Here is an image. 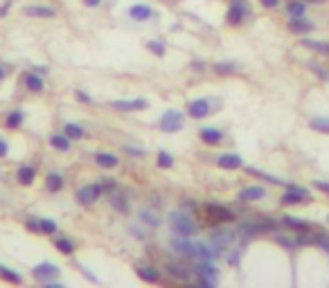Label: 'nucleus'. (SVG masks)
Returning a JSON list of instances; mask_svg holds the SVG:
<instances>
[{"mask_svg": "<svg viewBox=\"0 0 329 288\" xmlns=\"http://www.w3.org/2000/svg\"><path fill=\"white\" fill-rule=\"evenodd\" d=\"M36 178V169L34 166H21L18 169V182L21 184H32Z\"/></svg>", "mask_w": 329, "mask_h": 288, "instance_id": "28", "label": "nucleus"}, {"mask_svg": "<svg viewBox=\"0 0 329 288\" xmlns=\"http://www.w3.org/2000/svg\"><path fill=\"white\" fill-rule=\"evenodd\" d=\"M275 243H279V246H284L286 250H293V248L297 246V241H291V238L282 236V234H275Z\"/></svg>", "mask_w": 329, "mask_h": 288, "instance_id": "38", "label": "nucleus"}, {"mask_svg": "<svg viewBox=\"0 0 329 288\" xmlns=\"http://www.w3.org/2000/svg\"><path fill=\"white\" fill-rule=\"evenodd\" d=\"M27 228L36 234H57V223L50 218H39V220H27Z\"/></svg>", "mask_w": 329, "mask_h": 288, "instance_id": "10", "label": "nucleus"}, {"mask_svg": "<svg viewBox=\"0 0 329 288\" xmlns=\"http://www.w3.org/2000/svg\"><path fill=\"white\" fill-rule=\"evenodd\" d=\"M302 45L309 50H313V52L318 54H327L329 56V43H324V40H313V38H302Z\"/></svg>", "mask_w": 329, "mask_h": 288, "instance_id": "24", "label": "nucleus"}, {"mask_svg": "<svg viewBox=\"0 0 329 288\" xmlns=\"http://www.w3.org/2000/svg\"><path fill=\"white\" fill-rule=\"evenodd\" d=\"M261 4L268 9H275V7H279V0H261Z\"/></svg>", "mask_w": 329, "mask_h": 288, "instance_id": "45", "label": "nucleus"}, {"mask_svg": "<svg viewBox=\"0 0 329 288\" xmlns=\"http://www.w3.org/2000/svg\"><path fill=\"white\" fill-rule=\"evenodd\" d=\"M140 218H142V223H149L151 228H158V218L151 214V212H142V214H140Z\"/></svg>", "mask_w": 329, "mask_h": 288, "instance_id": "40", "label": "nucleus"}, {"mask_svg": "<svg viewBox=\"0 0 329 288\" xmlns=\"http://www.w3.org/2000/svg\"><path fill=\"white\" fill-rule=\"evenodd\" d=\"M135 272H138V277L142 279L144 284H158V282H160V274H158V270H153L151 266H138V268H135Z\"/></svg>", "mask_w": 329, "mask_h": 288, "instance_id": "18", "label": "nucleus"}, {"mask_svg": "<svg viewBox=\"0 0 329 288\" xmlns=\"http://www.w3.org/2000/svg\"><path fill=\"white\" fill-rule=\"evenodd\" d=\"M313 236H315V246H320L329 254V236L327 234H313Z\"/></svg>", "mask_w": 329, "mask_h": 288, "instance_id": "39", "label": "nucleus"}, {"mask_svg": "<svg viewBox=\"0 0 329 288\" xmlns=\"http://www.w3.org/2000/svg\"><path fill=\"white\" fill-rule=\"evenodd\" d=\"M212 110H214V108H212L210 99H194L187 106V115L192 117V120H203V117H207Z\"/></svg>", "mask_w": 329, "mask_h": 288, "instance_id": "6", "label": "nucleus"}, {"mask_svg": "<svg viewBox=\"0 0 329 288\" xmlns=\"http://www.w3.org/2000/svg\"><path fill=\"white\" fill-rule=\"evenodd\" d=\"M95 162H97L99 166H102V169H113V166H117V156L115 153H97V156H95Z\"/></svg>", "mask_w": 329, "mask_h": 288, "instance_id": "20", "label": "nucleus"}, {"mask_svg": "<svg viewBox=\"0 0 329 288\" xmlns=\"http://www.w3.org/2000/svg\"><path fill=\"white\" fill-rule=\"evenodd\" d=\"M54 246L61 254H72V250H75V243L68 241V238H54Z\"/></svg>", "mask_w": 329, "mask_h": 288, "instance_id": "34", "label": "nucleus"}, {"mask_svg": "<svg viewBox=\"0 0 329 288\" xmlns=\"http://www.w3.org/2000/svg\"><path fill=\"white\" fill-rule=\"evenodd\" d=\"M108 202H111V207L117 210L120 214H126V212H129V202H126V198L122 196V194H111V196H108Z\"/></svg>", "mask_w": 329, "mask_h": 288, "instance_id": "23", "label": "nucleus"}, {"mask_svg": "<svg viewBox=\"0 0 329 288\" xmlns=\"http://www.w3.org/2000/svg\"><path fill=\"white\" fill-rule=\"evenodd\" d=\"M77 97H79L81 102H90V97H88V94H86V92H81V90H79V92H77Z\"/></svg>", "mask_w": 329, "mask_h": 288, "instance_id": "47", "label": "nucleus"}, {"mask_svg": "<svg viewBox=\"0 0 329 288\" xmlns=\"http://www.w3.org/2000/svg\"><path fill=\"white\" fill-rule=\"evenodd\" d=\"M3 272H5V266H0V277H3Z\"/></svg>", "mask_w": 329, "mask_h": 288, "instance_id": "52", "label": "nucleus"}, {"mask_svg": "<svg viewBox=\"0 0 329 288\" xmlns=\"http://www.w3.org/2000/svg\"><path fill=\"white\" fill-rule=\"evenodd\" d=\"M216 164L221 169H239V166H243V158L237 153H223V156L216 158Z\"/></svg>", "mask_w": 329, "mask_h": 288, "instance_id": "15", "label": "nucleus"}, {"mask_svg": "<svg viewBox=\"0 0 329 288\" xmlns=\"http://www.w3.org/2000/svg\"><path fill=\"white\" fill-rule=\"evenodd\" d=\"M32 274H34L36 279H41V282H50V279H54L59 274V266H54V264H39L34 270H32Z\"/></svg>", "mask_w": 329, "mask_h": 288, "instance_id": "12", "label": "nucleus"}, {"mask_svg": "<svg viewBox=\"0 0 329 288\" xmlns=\"http://www.w3.org/2000/svg\"><path fill=\"white\" fill-rule=\"evenodd\" d=\"M286 14L288 18H300L306 14V4L302 2V0H291V2L286 4Z\"/></svg>", "mask_w": 329, "mask_h": 288, "instance_id": "22", "label": "nucleus"}, {"mask_svg": "<svg viewBox=\"0 0 329 288\" xmlns=\"http://www.w3.org/2000/svg\"><path fill=\"white\" fill-rule=\"evenodd\" d=\"M196 274H198V284H203V286H214L216 284V268L210 261H198Z\"/></svg>", "mask_w": 329, "mask_h": 288, "instance_id": "7", "label": "nucleus"}, {"mask_svg": "<svg viewBox=\"0 0 329 288\" xmlns=\"http://www.w3.org/2000/svg\"><path fill=\"white\" fill-rule=\"evenodd\" d=\"M63 133H66L70 140H81L84 138V128H81L79 124H72V122H68V124L63 126Z\"/></svg>", "mask_w": 329, "mask_h": 288, "instance_id": "29", "label": "nucleus"}, {"mask_svg": "<svg viewBox=\"0 0 329 288\" xmlns=\"http://www.w3.org/2000/svg\"><path fill=\"white\" fill-rule=\"evenodd\" d=\"M23 117H25V115H23L21 110H12L7 115V120H5V126H7V128H12V130L18 128V126L23 124Z\"/></svg>", "mask_w": 329, "mask_h": 288, "instance_id": "30", "label": "nucleus"}, {"mask_svg": "<svg viewBox=\"0 0 329 288\" xmlns=\"http://www.w3.org/2000/svg\"><path fill=\"white\" fill-rule=\"evenodd\" d=\"M167 268H169V272L174 274V277L183 279V282H187V279L192 277V274H189V270L185 268V266H178V264H169V266H167Z\"/></svg>", "mask_w": 329, "mask_h": 288, "instance_id": "33", "label": "nucleus"}, {"mask_svg": "<svg viewBox=\"0 0 329 288\" xmlns=\"http://www.w3.org/2000/svg\"><path fill=\"white\" fill-rule=\"evenodd\" d=\"M169 225H171V230H174V234H178V236H189L192 238V234L196 232L194 220L189 218L187 214H183V212H174V214L169 216Z\"/></svg>", "mask_w": 329, "mask_h": 288, "instance_id": "2", "label": "nucleus"}, {"mask_svg": "<svg viewBox=\"0 0 329 288\" xmlns=\"http://www.w3.org/2000/svg\"><path fill=\"white\" fill-rule=\"evenodd\" d=\"M171 248H174L176 252H180V254L194 256V259H198V261L216 259L210 246H205V243H201V241H189V236H178V234H176V238L171 241Z\"/></svg>", "mask_w": 329, "mask_h": 288, "instance_id": "1", "label": "nucleus"}, {"mask_svg": "<svg viewBox=\"0 0 329 288\" xmlns=\"http://www.w3.org/2000/svg\"><path fill=\"white\" fill-rule=\"evenodd\" d=\"M309 68H311V70H313L318 76H322V79H327V81H329V72L324 70L322 66H315V63H309Z\"/></svg>", "mask_w": 329, "mask_h": 288, "instance_id": "41", "label": "nucleus"}, {"mask_svg": "<svg viewBox=\"0 0 329 288\" xmlns=\"http://www.w3.org/2000/svg\"><path fill=\"white\" fill-rule=\"evenodd\" d=\"M147 48L151 50L156 56H162V54H165V43H162V40H149Z\"/></svg>", "mask_w": 329, "mask_h": 288, "instance_id": "37", "label": "nucleus"}, {"mask_svg": "<svg viewBox=\"0 0 329 288\" xmlns=\"http://www.w3.org/2000/svg\"><path fill=\"white\" fill-rule=\"evenodd\" d=\"M111 108L122 112H133V110H144L147 108V99H122V102H113Z\"/></svg>", "mask_w": 329, "mask_h": 288, "instance_id": "9", "label": "nucleus"}, {"mask_svg": "<svg viewBox=\"0 0 329 288\" xmlns=\"http://www.w3.org/2000/svg\"><path fill=\"white\" fill-rule=\"evenodd\" d=\"M315 187L320 189V192H324V194H329V182H324V180H315Z\"/></svg>", "mask_w": 329, "mask_h": 288, "instance_id": "44", "label": "nucleus"}, {"mask_svg": "<svg viewBox=\"0 0 329 288\" xmlns=\"http://www.w3.org/2000/svg\"><path fill=\"white\" fill-rule=\"evenodd\" d=\"M313 22L311 20H306L304 16H300V18H291L288 20V30L291 32H295V34H309V32H313Z\"/></svg>", "mask_w": 329, "mask_h": 288, "instance_id": "16", "label": "nucleus"}, {"mask_svg": "<svg viewBox=\"0 0 329 288\" xmlns=\"http://www.w3.org/2000/svg\"><path fill=\"white\" fill-rule=\"evenodd\" d=\"M309 126L318 133H329V117H313L309 122Z\"/></svg>", "mask_w": 329, "mask_h": 288, "instance_id": "31", "label": "nucleus"}, {"mask_svg": "<svg viewBox=\"0 0 329 288\" xmlns=\"http://www.w3.org/2000/svg\"><path fill=\"white\" fill-rule=\"evenodd\" d=\"M124 151L129 156H144V148H133V146H126V144H124Z\"/></svg>", "mask_w": 329, "mask_h": 288, "instance_id": "43", "label": "nucleus"}, {"mask_svg": "<svg viewBox=\"0 0 329 288\" xmlns=\"http://www.w3.org/2000/svg\"><path fill=\"white\" fill-rule=\"evenodd\" d=\"M248 174L257 176V178L266 180V182H273V184H286V182H284L282 178H275V176H268V174H264V171H257V169H248Z\"/></svg>", "mask_w": 329, "mask_h": 288, "instance_id": "35", "label": "nucleus"}, {"mask_svg": "<svg viewBox=\"0 0 329 288\" xmlns=\"http://www.w3.org/2000/svg\"><path fill=\"white\" fill-rule=\"evenodd\" d=\"M7 9H9V2H5L3 7H0V16H5V14H7Z\"/></svg>", "mask_w": 329, "mask_h": 288, "instance_id": "50", "label": "nucleus"}, {"mask_svg": "<svg viewBox=\"0 0 329 288\" xmlns=\"http://www.w3.org/2000/svg\"><path fill=\"white\" fill-rule=\"evenodd\" d=\"M27 16H36V18H54V9L50 7H41V4H32V7H25Z\"/></svg>", "mask_w": 329, "mask_h": 288, "instance_id": "21", "label": "nucleus"}, {"mask_svg": "<svg viewBox=\"0 0 329 288\" xmlns=\"http://www.w3.org/2000/svg\"><path fill=\"white\" fill-rule=\"evenodd\" d=\"M207 214L216 223H221V220H234V212H230L223 205H207Z\"/></svg>", "mask_w": 329, "mask_h": 288, "instance_id": "14", "label": "nucleus"}, {"mask_svg": "<svg viewBox=\"0 0 329 288\" xmlns=\"http://www.w3.org/2000/svg\"><path fill=\"white\" fill-rule=\"evenodd\" d=\"M282 223L286 225V228L295 230V232H306V230H311V228H309V223H306V220L293 218V216H284V218H282Z\"/></svg>", "mask_w": 329, "mask_h": 288, "instance_id": "26", "label": "nucleus"}, {"mask_svg": "<svg viewBox=\"0 0 329 288\" xmlns=\"http://www.w3.org/2000/svg\"><path fill=\"white\" fill-rule=\"evenodd\" d=\"M50 146L57 151H70V138L68 135H52L50 138Z\"/></svg>", "mask_w": 329, "mask_h": 288, "instance_id": "27", "label": "nucleus"}, {"mask_svg": "<svg viewBox=\"0 0 329 288\" xmlns=\"http://www.w3.org/2000/svg\"><path fill=\"white\" fill-rule=\"evenodd\" d=\"M234 70H237V63H232V61H219V63H214V72H216V74H232Z\"/></svg>", "mask_w": 329, "mask_h": 288, "instance_id": "32", "label": "nucleus"}, {"mask_svg": "<svg viewBox=\"0 0 329 288\" xmlns=\"http://www.w3.org/2000/svg\"><path fill=\"white\" fill-rule=\"evenodd\" d=\"M264 196H266V189L259 187V184H252V187H243L237 198L241 202H252V200H261Z\"/></svg>", "mask_w": 329, "mask_h": 288, "instance_id": "11", "label": "nucleus"}, {"mask_svg": "<svg viewBox=\"0 0 329 288\" xmlns=\"http://www.w3.org/2000/svg\"><path fill=\"white\" fill-rule=\"evenodd\" d=\"M183 124H185V115L180 110H165L160 117V130H165V133H178V130H183Z\"/></svg>", "mask_w": 329, "mask_h": 288, "instance_id": "3", "label": "nucleus"}, {"mask_svg": "<svg viewBox=\"0 0 329 288\" xmlns=\"http://www.w3.org/2000/svg\"><path fill=\"white\" fill-rule=\"evenodd\" d=\"M7 153H9V144H7V140L0 138V158H5Z\"/></svg>", "mask_w": 329, "mask_h": 288, "instance_id": "42", "label": "nucleus"}, {"mask_svg": "<svg viewBox=\"0 0 329 288\" xmlns=\"http://www.w3.org/2000/svg\"><path fill=\"white\" fill-rule=\"evenodd\" d=\"M5 76H7V72H5V66H0V81H3Z\"/></svg>", "mask_w": 329, "mask_h": 288, "instance_id": "51", "label": "nucleus"}, {"mask_svg": "<svg viewBox=\"0 0 329 288\" xmlns=\"http://www.w3.org/2000/svg\"><path fill=\"white\" fill-rule=\"evenodd\" d=\"M192 68H194V70H203V63H201V61H194Z\"/></svg>", "mask_w": 329, "mask_h": 288, "instance_id": "49", "label": "nucleus"}, {"mask_svg": "<svg viewBox=\"0 0 329 288\" xmlns=\"http://www.w3.org/2000/svg\"><path fill=\"white\" fill-rule=\"evenodd\" d=\"M34 72H39V74H45V72H48V68H45V66H39V68H34Z\"/></svg>", "mask_w": 329, "mask_h": 288, "instance_id": "48", "label": "nucleus"}, {"mask_svg": "<svg viewBox=\"0 0 329 288\" xmlns=\"http://www.w3.org/2000/svg\"><path fill=\"white\" fill-rule=\"evenodd\" d=\"M311 198L309 189L304 187H297V184H286V192L282 196L284 205H300V202H306Z\"/></svg>", "mask_w": 329, "mask_h": 288, "instance_id": "5", "label": "nucleus"}, {"mask_svg": "<svg viewBox=\"0 0 329 288\" xmlns=\"http://www.w3.org/2000/svg\"><path fill=\"white\" fill-rule=\"evenodd\" d=\"M99 2H102V0H84V4H86V7H97Z\"/></svg>", "mask_w": 329, "mask_h": 288, "instance_id": "46", "label": "nucleus"}, {"mask_svg": "<svg viewBox=\"0 0 329 288\" xmlns=\"http://www.w3.org/2000/svg\"><path fill=\"white\" fill-rule=\"evenodd\" d=\"M23 86H25L30 92H41V90H45V81L41 79L39 72H27L25 76H23Z\"/></svg>", "mask_w": 329, "mask_h": 288, "instance_id": "13", "label": "nucleus"}, {"mask_svg": "<svg viewBox=\"0 0 329 288\" xmlns=\"http://www.w3.org/2000/svg\"><path fill=\"white\" fill-rule=\"evenodd\" d=\"M201 140L205 144H219L223 140V133L214 126H205V128H201Z\"/></svg>", "mask_w": 329, "mask_h": 288, "instance_id": "19", "label": "nucleus"}, {"mask_svg": "<svg viewBox=\"0 0 329 288\" xmlns=\"http://www.w3.org/2000/svg\"><path fill=\"white\" fill-rule=\"evenodd\" d=\"M102 192H104L102 184H86V187H81L79 192H77V200H79L81 205L90 207L99 198V194H102Z\"/></svg>", "mask_w": 329, "mask_h": 288, "instance_id": "8", "label": "nucleus"}, {"mask_svg": "<svg viewBox=\"0 0 329 288\" xmlns=\"http://www.w3.org/2000/svg\"><path fill=\"white\" fill-rule=\"evenodd\" d=\"M171 164H174V158H171L169 153H167V151L158 153V166H160V169H169Z\"/></svg>", "mask_w": 329, "mask_h": 288, "instance_id": "36", "label": "nucleus"}, {"mask_svg": "<svg viewBox=\"0 0 329 288\" xmlns=\"http://www.w3.org/2000/svg\"><path fill=\"white\" fill-rule=\"evenodd\" d=\"M45 187H48V192H61L63 187V176L61 174H48L45 176Z\"/></svg>", "mask_w": 329, "mask_h": 288, "instance_id": "25", "label": "nucleus"}, {"mask_svg": "<svg viewBox=\"0 0 329 288\" xmlns=\"http://www.w3.org/2000/svg\"><path fill=\"white\" fill-rule=\"evenodd\" d=\"M248 16H250V7H248V0H232V4H230L228 14H225V18H228L230 25H239V22H243Z\"/></svg>", "mask_w": 329, "mask_h": 288, "instance_id": "4", "label": "nucleus"}, {"mask_svg": "<svg viewBox=\"0 0 329 288\" xmlns=\"http://www.w3.org/2000/svg\"><path fill=\"white\" fill-rule=\"evenodd\" d=\"M129 18H133V20H138V22L149 20V18H153V9L147 7V4H133V7L129 9Z\"/></svg>", "mask_w": 329, "mask_h": 288, "instance_id": "17", "label": "nucleus"}]
</instances>
